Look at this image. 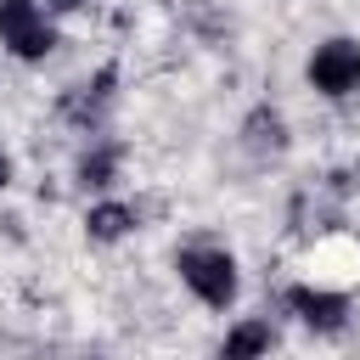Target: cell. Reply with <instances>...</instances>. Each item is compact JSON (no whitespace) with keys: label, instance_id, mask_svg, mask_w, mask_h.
I'll return each instance as SVG.
<instances>
[{"label":"cell","instance_id":"obj_2","mask_svg":"<svg viewBox=\"0 0 360 360\" xmlns=\"http://www.w3.org/2000/svg\"><path fill=\"white\" fill-rule=\"evenodd\" d=\"M0 45H6L11 56H22V62H39V56L56 45L39 0H0Z\"/></svg>","mask_w":360,"mask_h":360},{"label":"cell","instance_id":"obj_7","mask_svg":"<svg viewBox=\"0 0 360 360\" xmlns=\"http://www.w3.org/2000/svg\"><path fill=\"white\" fill-rule=\"evenodd\" d=\"M112 174H118V146H96V152H84L79 158V180L84 186H112Z\"/></svg>","mask_w":360,"mask_h":360},{"label":"cell","instance_id":"obj_1","mask_svg":"<svg viewBox=\"0 0 360 360\" xmlns=\"http://www.w3.org/2000/svg\"><path fill=\"white\" fill-rule=\"evenodd\" d=\"M174 270H180V281H186L208 309H225V304L236 298V259H231L225 248H180Z\"/></svg>","mask_w":360,"mask_h":360},{"label":"cell","instance_id":"obj_5","mask_svg":"<svg viewBox=\"0 0 360 360\" xmlns=\"http://www.w3.org/2000/svg\"><path fill=\"white\" fill-rule=\"evenodd\" d=\"M135 225H141V214H135L129 202H96V208L84 214L90 242H118V236H129Z\"/></svg>","mask_w":360,"mask_h":360},{"label":"cell","instance_id":"obj_3","mask_svg":"<svg viewBox=\"0 0 360 360\" xmlns=\"http://www.w3.org/2000/svg\"><path fill=\"white\" fill-rule=\"evenodd\" d=\"M309 84H315L321 96H332V101L354 96V90H360V45H354V39H326V45H315V56H309Z\"/></svg>","mask_w":360,"mask_h":360},{"label":"cell","instance_id":"obj_10","mask_svg":"<svg viewBox=\"0 0 360 360\" xmlns=\"http://www.w3.org/2000/svg\"><path fill=\"white\" fill-rule=\"evenodd\" d=\"M51 11H79V6H90V0H45Z\"/></svg>","mask_w":360,"mask_h":360},{"label":"cell","instance_id":"obj_9","mask_svg":"<svg viewBox=\"0 0 360 360\" xmlns=\"http://www.w3.org/2000/svg\"><path fill=\"white\" fill-rule=\"evenodd\" d=\"M0 186H11V152L0 146Z\"/></svg>","mask_w":360,"mask_h":360},{"label":"cell","instance_id":"obj_6","mask_svg":"<svg viewBox=\"0 0 360 360\" xmlns=\"http://www.w3.org/2000/svg\"><path fill=\"white\" fill-rule=\"evenodd\" d=\"M242 135H248V152H281V146H287V124H281V112H270V107H259Z\"/></svg>","mask_w":360,"mask_h":360},{"label":"cell","instance_id":"obj_8","mask_svg":"<svg viewBox=\"0 0 360 360\" xmlns=\"http://www.w3.org/2000/svg\"><path fill=\"white\" fill-rule=\"evenodd\" d=\"M270 343H276V332H270L264 321H242V326L225 338V354H264Z\"/></svg>","mask_w":360,"mask_h":360},{"label":"cell","instance_id":"obj_4","mask_svg":"<svg viewBox=\"0 0 360 360\" xmlns=\"http://www.w3.org/2000/svg\"><path fill=\"white\" fill-rule=\"evenodd\" d=\"M287 304H292V315L309 326V332H338L343 321H349V298L343 292H332V287H292L287 292Z\"/></svg>","mask_w":360,"mask_h":360}]
</instances>
